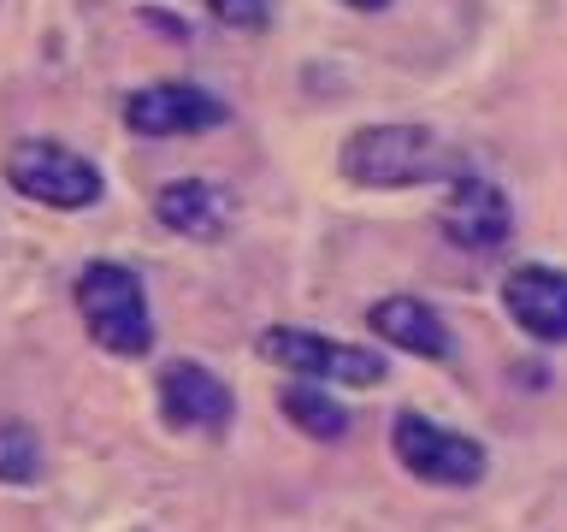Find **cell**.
<instances>
[{
  "instance_id": "cell-1",
  "label": "cell",
  "mask_w": 567,
  "mask_h": 532,
  "mask_svg": "<svg viewBox=\"0 0 567 532\" xmlns=\"http://www.w3.org/2000/svg\"><path fill=\"white\" fill-rule=\"evenodd\" d=\"M343 177L361 190H414L443 184V177H467L455 149L425 131V124H367L343 142Z\"/></svg>"
},
{
  "instance_id": "cell-2",
  "label": "cell",
  "mask_w": 567,
  "mask_h": 532,
  "mask_svg": "<svg viewBox=\"0 0 567 532\" xmlns=\"http://www.w3.org/2000/svg\"><path fill=\"white\" fill-rule=\"evenodd\" d=\"M78 314L89 337L106 355H148L154 344V319H148V296H142V278L118 260H89L78 278Z\"/></svg>"
},
{
  "instance_id": "cell-3",
  "label": "cell",
  "mask_w": 567,
  "mask_h": 532,
  "mask_svg": "<svg viewBox=\"0 0 567 532\" xmlns=\"http://www.w3.org/2000/svg\"><path fill=\"white\" fill-rule=\"evenodd\" d=\"M7 184L18 195H30V202L65 207V213L101 202V172L89 166L83 154L60 149V142H12L7 149Z\"/></svg>"
},
{
  "instance_id": "cell-4",
  "label": "cell",
  "mask_w": 567,
  "mask_h": 532,
  "mask_svg": "<svg viewBox=\"0 0 567 532\" xmlns=\"http://www.w3.org/2000/svg\"><path fill=\"white\" fill-rule=\"evenodd\" d=\"M390 450L425 485H478L485 479V443L467 432H450V426H437L425 415H396Z\"/></svg>"
},
{
  "instance_id": "cell-5",
  "label": "cell",
  "mask_w": 567,
  "mask_h": 532,
  "mask_svg": "<svg viewBox=\"0 0 567 532\" xmlns=\"http://www.w3.org/2000/svg\"><path fill=\"white\" fill-rule=\"evenodd\" d=\"M260 361L301 372V379H331V385H379L384 379V355H372L361 344H337L326 331H301V326L260 331Z\"/></svg>"
},
{
  "instance_id": "cell-6",
  "label": "cell",
  "mask_w": 567,
  "mask_h": 532,
  "mask_svg": "<svg viewBox=\"0 0 567 532\" xmlns=\"http://www.w3.org/2000/svg\"><path fill=\"white\" fill-rule=\"evenodd\" d=\"M437 231L450 237L455 248H467V255H491V248L508 243L514 231V207L508 195L491 184V177H455L450 184V202L437 207Z\"/></svg>"
},
{
  "instance_id": "cell-7",
  "label": "cell",
  "mask_w": 567,
  "mask_h": 532,
  "mask_svg": "<svg viewBox=\"0 0 567 532\" xmlns=\"http://www.w3.org/2000/svg\"><path fill=\"white\" fill-rule=\"evenodd\" d=\"M225 119H230L225 101L195 89V83H154V89H136L124 101V124L136 136H195V131H213Z\"/></svg>"
},
{
  "instance_id": "cell-8",
  "label": "cell",
  "mask_w": 567,
  "mask_h": 532,
  "mask_svg": "<svg viewBox=\"0 0 567 532\" xmlns=\"http://www.w3.org/2000/svg\"><path fill=\"white\" fill-rule=\"evenodd\" d=\"M230 408L237 402H230L219 372H207L195 361H172L159 372V415H166V426H177V432H225Z\"/></svg>"
},
{
  "instance_id": "cell-9",
  "label": "cell",
  "mask_w": 567,
  "mask_h": 532,
  "mask_svg": "<svg viewBox=\"0 0 567 532\" xmlns=\"http://www.w3.org/2000/svg\"><path fill=\"white\" fill-rule=\"evenodd\" d=\"M503 308L526 337L538 344H561L567 337V278L556 266H514L503 278Z\"/></svg>"
},
{
  "instance_id": "cell-10",
  "label": "cell",
  "mask_w": 567,
  "mask_h": 532,
  "mask_svg": "<svg viewBox=\"0 0 567 532\" xmlns=\"http://www.w3.org/2000/svg\"><path fill=\"white\" fill-rule=\"evenodd\" d=\"M367 326H372V337H384V344L420 355V361H450V355H455L450 326H443L437 308H432V301H420V296H384L379 308H367Z\"/></svg>"
},
{
  "instance_id": "cell-11",
  "label": "cell",
  "mask_w": 567,
  "mask_h": 532,
  "mask_svg": "<svg viewBox=\"0 0 567 532\" xmlns=\"http://www.w3.org/2000/svg\"><path fill=\"white\" fill-rule=\"evenodd\" d=\"M154 213L166 231H177V237L213 243V237H225V225H230V195L219 184H202V177H177V184H166L154 195Z\"/></svg>"
},
{
  "instance_id": "cell-12",
  "label": "cell",
  "mask_w": 567,
  "mask_h": 532,
  "mask_svg": "<svg viewBox=\"0 0 567 532\" xmlns=\"http://www.w3.org/2000/svg\"><path fill=\"white\" fill-rule=\"evenodd\" d=\"M278 408L290 415V426H301V432L319 438V443H337L349 432V408L337 397H326V390H284Z\"/></svg>"
},
{
  "instance_id": "cell-13",
  "label": "cell",
  "mask_w": 567,
  "mask_h": 532,
  "mask_svg": "<svg viewBox=\"0 0 567 532\" xmlns=\"http://www.w3.org/2000/svg\"><path fill=\"white\" fill-rule=\"evenodd\" d=\"M35 473H42V438L24 420H7L0 426V479L7 485H35Z\"/></svg>"
},
{
  "instance_id": "cell-14",
  "label": "cell",
  "mask_w": 567,
  "mask_h": 532,
  "mask_svg": "<svg viewBox=\"0 0 567 532\" xmlns=\"http://www.w3.org/2000/svg\"><path fill=\"white\" fill-rule=\"evenodd\" d=\"M213 7V18H219V24H230V30H266V0H207Z\"/></svg>"
},
{
  "instance_id": "cell-15",
  "label": "cell",
  "mask_w": 567,
  "mask_h": 532,
  "mask_svg": "<svg viewBox=\"0 0 567 532\" xmlns=\"http://www.w3.org/2000/svg\"><path fill=\"white\" fill-rule=\"evenodd\" d=\"M343 7H354V12H379V7H390V0H343Z\"/></svg>"
}]
</instances>
